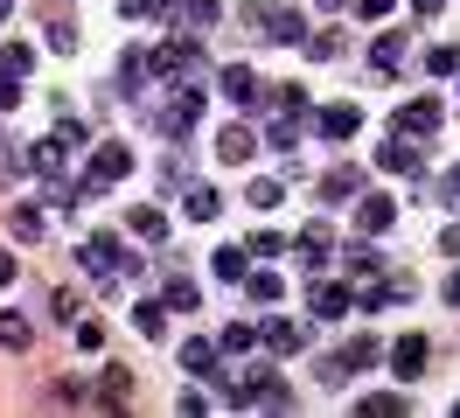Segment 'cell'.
<instances>
[{
	"instance_id": "obj_21",
	"label": "cell",
	"mask_w": 460,
	"mask_h": 418,
	"mask_svg": "<svg viewBox=\"0 0 460 418\" xmlns=\"http://www.w3.org/2000/svg\"><path fill=\"white\" fill-rule=\"evenodd\" d=\"M181 209H189V217H196V223H209V217H217V209H224V195L209 189V182H196V189L181 195Z\"/></svg>"
},
{
	"instance_id": "obj_32",
	"label": "cell",
	"mask_w": 460,
	"mask_h": 418,
	"mask_svg": "<svg viewBox=\"0 0 460 418\" xmlns=\"http://www.w3.org/2000/svg\"><path fill=\"white\" fill-rule=\"evenodd\" d=\"M272 105L287 111V119H300V111L314 105V98H307V91H300V84H279V91H272Z\"/></svg>"
},
{
	"instance_id": "obj_44",
	"label": "cell",
	"mask_w": 460,
	"mask_h": 418,
	"mask_svg": "<svg viewBox=\"0 0 460 418\" xmlns=\"http://www.w3.org/2000/svg\"><path fill=\"white\" fill-rule=\"evenodd\" d=\"M391 7H398V0H356V14H363V22H384Z\"/></svg>"
},
{
	"instance_id": "obj_6",
	"label": "cell",
	"mask_w": 460,
	"mask_h": 418,
	"mask_svg": "<svg viewBox=\"0 0 460 418\" xmlns=\"http://www.w3.org/2000/svg\"><path fill=\"white\" fill-rule=\"evenodd\" d=\"M398 133L404 139H432L439 133V98H411V105L398 111Z\"/></svg>"
},
{
	"instance_id": "obj_15",
	"label": "cell",
	"mask_w": 460,
	"mask_h": 418,
	"mask_svg": "<svg viewBox=\"0 0 460 418\" xmlns=\"http://www.w3.org/2000/svg\"><path fill=\"white\" fill-rule=\"evenodd\" d=\"M370 63H376V77H391V70L404 63V35H398V28H384V35L370 42Z\"/></svg>"
},
{
	"instance_id": "obj_51",
	"label": "cell",
	"mask_w": 460,
	"mask_h": 418,
	"mask_svg": "<svg viewBox=\"0 0 460 418\" xmlns=\"http://www.w3.org/2000/svg\"><path fill=\"white\" fill-rule=\"evenodd\" d=\"M321 7H342V0H321Z\"/></svg>"
},
{
	"instance_id": "obj_35",
	"label": "cell",
	"mask_w": 460,
	"mask_h": 418,
	"mask_svg": "<svg viewBox=\"0 0 460 418\" xmlns=\"http://www.w3.org/2000/svg\"><path fill=\"white\" fill-rule=\"evenodd\" d=\"M7 230H14L22 245H35V237H42V217H35V202H29V209H14V217H7Z\"/></svg>"
},
{
	"instance_id": "obj_1",
	"label": "cell",
	"mask_w": 460,
	"mask_h": 418,
	"mask_svg": "<svg viewBox=\"0 0 460 418\" xmlns=\"http://www.w3.org/2000/svg\"><path fill=\"white\" fill-rule=\"evenodd\" d=\"M126 174H133V147H126V139H98L91 161H84L77 195H98V189H112V182H126Z\"/></svg>"
},
{
	"instance_id": "obj_38",
	"label": "cell",
	"mask_w": 460,
	"mask_h": 418,
	"mask_svg": "<svg viewBox=\"0 0 460 418\" xmlns=\"http://www.w3.org/2000/svg\"><path fill=\"white\" fill-rule=\"evenodd\" d=\"M279 251H287V237H279V230H259V237H252V258H279Z\"/></svg>"
},
{
	"instance_id": "obj_42",
	"label": "cell",
	"mask_w": 460,
	"mask_h": 418,
	"mask_svg": "<svg viewBox=\"0 0 460 418\" xmlns=\"http://www.w3.org/2000/svg\"><path fill=\"white\" fill-rule=\"evenodd\" d=\"M49 49H77V42H70V22H63V14H49Z\"/></svg>"
},
{
	"instance_id": "obj_11",
	"label": "cell",
	"mask_w": 460,
	"mask_h": 418,
	"mask_svg": "<svg viewBox=\"0 0 460 418\" xmlns=\"http://www.w3.org/2000/svg\"><path fill=\"white\" fill-rule=\"evenodd\" d=\"M307 300H314V321H342L349 307H356V293H349V286H335V279H321Z\"/></svg>"
},
{
	"instance_id": "obj_26",
	"label": "cell",
	"mask_w": 460,
	"mask_h": 418,
	"mask_svg": "<svg viewBox=\"0 0 460 418\" xmlns=\"http://www.w3.org/2000/svg\"><path fill=\"white\" fill-rule=\"evenodd\" d=\"M252 349H259V328H252V321H230L224 328V356H252Z\"/></svg>"
},
{
	"instance_id": "obj_27",
	"label": "cell",
	"mask_w": 460,
	"mask_h": 418,
	"mask_svg": "<svg viewBox=\"0 0 460 418\" xmlns=\"http://www.w3.org/2000/svg\"><path fill=\"white\" fill-rule=\"evenodd\" d=\"M356 182H363L356 167H335V174L321 182V202H349V195H356Z\"/></svg>"
},
{
	"instance_id": "obj_34",
	"label": "cell",
	"mask_w": 460,
	"mask_h": 418,
	"mask_svg": "<svg viewBox=\"0 0 460 418\" xmlns=\"http://www.w3.org/2000/svg\"><path fill=\"white\" fill-rule=\"evenodd\" d=\"M244 286H252V300H259V307H279V293H287L279 272H259V279H244Z\"/></svg>"
},
{
	"instance_id": "obj_28",
	"label": "cell",
	"mask_w": 460,
	"mask_h": 418,
	"mask_svg": "<svg viewBox=\"0 0 460 418\" xmlns=\"http://www.w3.org/2000/svg\"><path fill=\"white\" fill-rule=\"evenodd\" d=\"M161 300H168V307H181V314H189V307L202 300V286H196V279H189V272H174V279H168V293H161Z\"/></svg>"
},
{
	"instance_id": "obj_49",
	"label": "cell",
	"mask_w": 460,
	"mask_h": 418,
	"mask_svg": "<svg viewBox=\"0 0 460 418\" xmlns=\"http://www.w3.org/2000/svg\"><path fill=\"white\" fill-rule=\"evenodd\" d=\"M411 7H419V22H432V14H439V7H447V0H411Z\"/></svg>"
},
{
	"instance_id": "obj_19",
	"label": "cell",
	"mask_w": 460,
	"mask_h": 418,
	"mask_svg": "<svg viewBox=\"0 0 460 418\" xmlns=\"http://www.w3.org/2000/svg\"><path fill=\"white\" fill-rule=\"evenodd\" d=\"M209 265H217V279H230V286H244V279H252V251L224 245V251H217V258H209Z\"/></svg>"
},
{
	"instance_id": "obj_48",
	"label": "cell",
	"mask_w": 460,
	"mask_h": 418,
	"mask_svg": "<svg viewBox=\"0 0 460 418\" xmlns=\"http://www.w3.org/2000/svg\"><path fill=\"white\" fill-rule=\"evenodd\" d=\"M0 286H14V251H0Z\"/></svg>"
},
{
	"instance_id": "obj_2",
	"label": "cell",
	"mask_w": 460,
	"mask_h": 418,
	"mask_svg": "<svg viewBox=\"0 0 460 418\" xmlns=\"http://www.w3.org/2000/svg\"><path fill=\"white\" fill-rule=\"evenodd\" d=\"M202 98H209L202 84L168 91V105H161V133H168V139H189V133H196V119H202Z\"/></svg>"
},
{
	"instance_id": "obj_45",
	"label": "cell",
	"mask_w": 460,
	"mask_h": 418,
	"mask_svg": "<svg viewBox=\"0 0 460 418\" xmlns=\"http://www.w3.org/2000/svg\"><path fill=\"white\" fill-rule=\"evenodd\" d=\"M439 251H447V258H460V223H447V230H439Z\"/></svg>"
},
{
	"instance_id": "obj_14",
	"label": "cell",
	"mask_w": 460,
	"mask_h": 418,
	"mask_svg": "<svg viewBox=\"0 0 460 418\" xmlns=\"http://www.w3.org/2000/svg\"><path fill=\"white\" fill-rule=\"evenodd\" d=\"M265 349H272V356H293V349H307V328H300V321H265Z\"/></svg>"
},
{
	"instance_id": "obj_40",
	"label": "cell",
	"mask_w": 460,
	"mask_h": 418,
	"mask_svg": "<svg viewBox=\"0 0 460 418\" xmlns=\"http://www.w3.org/2000/svg\"><path fill=\"white\" fill-rule=\"evenodd\" d=\"M356 307H363V314H376V307H391V286H363V293H356Z\"/></svg>"
},
{
	"instance_id": "obj_50",
	"label": "cell",
	"mask_w": 460,
	"mask_h": 418,
	"mask_svg": "<svg viewBox=\"0 0 460 418\" xmlns=\"http://www.w3.org/2000/svg\"><path fill=\"white\" fill-rule=\"evenodd\" d=\"M447 300H454V307H460V272H454V286H447Z\"/></svg>"
},
{
	"instance_id": "obj_13",
	"label": "cell",
	"mask_w": 460,
	"mask_h": 418,
	"mask_svg": "<svg viewBox=\"0 0 460 418\" xmlns=\"http://www.w3.org/2000/svg\"><path fill=\"white\" fill-rule=\"evenodd\" d=\"M314 126H321V139H356V126H363V111H356V105H328V111L314 119Z\"/></svg>"
},
{
	"instance_id": "obj_30",
	"label": "cell",
	"mask_w": 460,
	"mask_h": 418,
	"mask_svg": "<svg viewBox=\"0 0 460 418\" xmlns=\"http://www.w3.org/2000/svg\"><path fill=\"white\" fill-rule=\"evenodd\" d=\"M0 70H14V77H29V70H35V49H29V42H7V49H0Z\"/></svg>"
},
{
	"instance_id": "obj_4",
	"label": "cell",
	"mask_w": 460,
	"mask_h": 418,
	"mask_svg": "<svg viewBox=\"0 0 460 418\" xmlns=\"http://www.w3.org/2000/svg\"><path fill=\"white\" fill-rule=\"evenodd\" d=\"M376 362H384V342H376V334H356V342H349L342 356L328 362V384H342L349 369H376Z\"/></svg>"
},
{
	"instance_id": "obj_36",
	"label": "cell",
	"mask_w": 460,
	"mask_h": 418,
	"mask_svg": "<svg viewBox=\"0 0 460 418\" xmlns=\"http://www.w3.org/2000/svg\"><path fill=\"white\" fill-rule=\"evenodd\" d=\"M426 77H460V49H426Z\"/></svg>"
},
{
	"instance_id": "obj_8",
	"label": "cell",
	"mask_w": 460,
	"mask_h": 418,
	"mask_svg": "<svg viewBox=\"0 0 460 418\" xmlns=\"http://www.w3.org/2000/svg\"><path fill=\"white\" fill-rule=\"evenodd\" d=\"M77 265H84V272H119V265H126V251H119V237H105V230H98V237H84Z\"/></svg>"
},
{
	"instance_id": "obj_37",
	"label": "cell",
	"mask_w": 460,
	"mask_h": 418,
	"mask_svg": "<svg viewBox=\"0 0 460 418\" xmlns=\"http://www.w3.org/2000/svg\"><path fill=\"white\" fill-rule=\"evenodd\" d=\"M265 139H272V147H293V139H300V119H287V111H279V119L265 126Z\"/></svg>"
},
{
	"instance_id": "obj_43",
	"label": "cell",
	"mask_w": 460,
	"mask_h": 418,
	"mask_svg": "<svg viewBox=\"0 0 460 418\" xmlns=\"http://www.w3.org/2000/svg\"><path fill=\"white\" fill-rule=\"evenodd\" d=\"M279 202V182H252V209H272Z\"/></svg>"
},
{
	"instance_id": "obj_24",
	"label": "cell",
	"mask_w": 460,
	"mask_h": 418,
	"mask_svg": "<svg viewBox=\"0 0 460 418\" xmlns=\"http://www.w3.org/2000/svg\"><path fill=\"white\" fill-rule=\"evenodd\" d=\"M272 42H293V49H307V22H300V14H287V7H279V14H272Z\"/></svg>"
},
{
	"instance_id": "obj_47",
	"label": "cell",
	"mask_w": 460,
	"mask_h": 418,
	"mask_svg": "<svg viewBox=\"0 0 460 418\" xmlns=\"http://www.w3.org/2000/svg\"><path fill=\"white\" fill-rule=\"evenodd\" d=\"M439 195H447V202H460V167L447 174V182H439Z\"/></svg>"
},
{
	"instance_id": "obj_17",
	"label": "cell",
	"mask_w": 460,
	"mask_h": 418,
	"mask_svg": "<svg viewBox=\"0 0 460 418\" xmlns=\"http://www.w3.org/2000/svg\"><path fill=\"white\" fill-rule=\"evenodd\" d=\"M35 342V328H29V314H14V307H0V349H14V356H22V349H29Z\"/></svg>"
},
{
	"instance_id": "obj_53",
	"label": "cell",
	"mask_w": 460,
	"mask_h": 418,
	"mask_svg": "<svg viewBox=\"0 0 460 418\" xmlns=\"http://www.w3.org/2000/svg\"><path fill=\"white\" fill-rule=\"evenodd\" d=\"M454 412H460V405H454Z\"/></svg>"
},
{
	"instance_id": "obj_20",
	"label": "cell",
	"mask_w": 460,
	"mask_h": 418,
	"mask_svg": "<svg viewBox=\"0 0 460 418\" xmlns=\"http://www.w3.org/2000/svg\"><path fill=\"white\" fill-rule=\"evenodd\" d=\"M133 237H146V245H161V237H168V217H161V209H154V202H140V209H133Z\"/></svg>"
},
{
	"instance_id": "obj_9",
	"label": "cell",
	"mask_w": 460,
	"mask_h": 418,
	"mask_svg": "<svg viewBox=\"0 0 460 418\" xmlns=\"http://www.w3.org/2000/svg\"><path fill=\"white\" fill-rule=\"evenodd\" d=\"M426 334H398V342H391V369H398L404 384H411V377H419V369H426Z\"/></svg>"
},
{
	"instance_id": "obj_25",
	"label": "cell",
	"mask_w": 460,
	"mask_h": 418,
	"mask_svg": "<svg viewBox=\"0 0 460 418\" xmlns=\"http://www.w3.org/2000/svg\"><path fill=\"white\" fill-rule=\"evenodd\" d=\"M342 265H349L356 279H376V272H384V251H370V245H349V251H342Z\"/></svg>"
},
{
	"instance_id": "obj_39",
	"label": "cell",
	"mask_w": 460,
	"mask_h": 418,
	"mask_svg": "<svg viewBox=\"0 0 460 418\" xmlns=\"http://www.w3.org/2000/svg\"><path fill=\"white\" fill-rule=\"evenodd\" d=\"M22 105V77H14V70H0V111H14Z\"/></svg>"
},
{
	"instance_id": "obj_52",
	"label": "cell",
	"mask_w": 460,
	"mask_h": 418,
	"mask_svg": "<svg viewBox=\"0 0 460 418\" xmlns=\"http://www.w3.org/2000/svg\"><path fill=\"white\" fill-rule=\"evenodd\" d=\"M0 22H7V0H0Z\"/></svg>"
},
{
	"instance_id": "obj_46",
	"label": "cell",
	"mask_w": 460,
	"mask_h": 418,
	"mask_svg": "<svg viewBox=\"0 0 460 418\" xmlns=\"http://www.w3.org/2000/svg\"><path fill=\"white\" fill-rule=\"evenodd\" d=\"M244 14H252V22H272V14H279V0H252Z\"/></svg>"
},
{
	"instance_id": "obj_16",
	"label": "cell",
	"mask_w": 460,
	"mask_h": 418,
	"mask_svg": "<svg viewBox=\"0 0 460 418\" xmlns=\"http://www.w3.org/2000/svg\"><path fill=\"white\" fill-rule=\"evenodd\" d=\"M376 161L391 167V174H426V167H419V147H411V139H384V154H376Z\"/></svg>"
},
{
	"instance_id": "obj_23",
	"label": "cell",
	"mask_w": 460,
	"mask_h": 418,
	"mask_svg": "<svg viewBox=\"0 0 460 418\" xmlns=\"http://www.w3.org/2000/svg\"><path fill=\"white\" fill-rule=\"evenodd\" d=\"M174 14H181L189 28H217V22H224V0H181Z\"/></svg>"
},
{
	"instance_id": "obj_22",
	"label": "cell",
	"mask_w": 460,
	"mask_h": 418,
	"mask_svg": "<svg viewBox=\"0 0 460 418\" xmlns=\"http://www.w3.org/2000/svg\"><path fill=\"white\" fill-rule=\"evenodd\" d=\"M133 328H140L146 342H161V334H168V307H161V300H140V307H133Z\"/></svg>"
},
{
	"instance_id": "obj_10",
	"label": "cell",
	"mask_w": 460,
	"mask_h": 418,
	"mask_svg": "<svg viewBox=\"0 0 460 418\" xmlns=\"http://www.w3.org/2000/svg\"><path fill=\"white\" fill-rule=\"evenodd\" d=\"M252 154H259V133H252V126H224V133H217V161L244 167Z\"/></svg>"
},
{
	"instance_id": "obj_5",
	"label": "cell",
	"mask_w": 460,
	"mask_h": 418,
	"mask_svg": "<svg viewBox=\"0 0 460 418\" xmlns=\"http://www.w3.org/2000/svg\"><path fill=\"white\" fill-rule=\"evenodd\" d=\"M217 91H224L230 105H259V70H252V63H224V77H217Z\"/></svg>"
},
{
	"instance_id": "obj_29",
	"label": "cell",
	"mask_w": 460,
	"mask_h": 418,
	"mask_svg": "<svg viewBox=\"0 0 460 418\" xmlns=\"http://www.w3.org/2000/svg\"><path fill=\"white\" fill-rule=\"evenodd\" d=\"M174 7H181V0H119V14H126V22H161V14H174Z\"/></svg>"
},
{
	"instance_id": "obj_12",
	"label": "cell",
	"mask_w": 460,
	"mask_h": 418,
	"mask_svg": "<svg viewBox=\"0 0 460 418\" xmlns=\"http://www.w3.org/2000/svg\"><path fill=\"white\" fill-rule=\"evenodd\" d=\"M217 356H224V342H181V369H189V377H217Z\"/></svg>"
},
{
	"instance_id": "obj_33",
	"label": "cell",
	"mask_w": 460,
	"mask_h": 418,
	"mask_svg": "<svg viewBox=\"0 0 460 418\" xmlns=\"http://www.w3.org/2000/svg\"><path fill=\"white\" fill-rule=\"evenodd\" d=\"M356 412H363V418H398V412H404V397H391V390H376V397H363Z\"/></svg>"
},
{
	"instance_id": "obj_31",
	"label": "cell",
	"mask_w": 460,
	"mask_h": 418,
	"mask_svg": "<svg viewBox=\"0 0 460 418\" xmlns=\"http://www.w3.org/2000/svg\"><path fill=\"white\" fill-rule=\"evenodd\" d=\"M307 56H314V63H335V56H342V35H335V28L307 35Z\"/></svg>"
},
{
	"instance_id": "obj_41",
	"label": "cell",
	"mask_w": 460,
	"mask_h": 418,
	"mask_svg": "<svg viewBox=\"0 0 460 418\" xmlns=\"http://www.w3.org/2000/svg\"><path fill=\"white\" fill-rule=\"evenodd\" d=\"M105 390H112V397H126V390H133V369H126V362H112V369H105Z\"/></svg>"
},
{
	"instance_id": "obj_3",
	"label": "cell",
	"mask_w": 460,
	"mask_h": 418,
	"mask_svg": "<svg viewBox=\"0 0 460 418\" xmlns=\"http://www.w3.org/2000/svg\"><path fill=\"white\" fill-rule=\"evenodd\" d=\"M196 63H202L196 35H174V42H161V49H146V70H154V77H189Z\"/></svg>"
},
{
	"instance_id": "obj_7",
	"label": "cell",
	"mask_w": 460,
	"mask_h": 418,
	"mask_svg": "<svg viewBox=\"0 0 460 418\" xmlns=\"http://www.w3.org/2000/svg\"><path fill=\"white\" fill-rule=\"evenodd\" d=\"M391 223H398V202H391V195H363V202H356V230H363V237H384Z\"/></svg>"
},
{
	"instance_id": "obj_18",
	"label": "cell",
	"mask_w": 460,
	"mask_h": 418,
	"mask_svg": "<svg viewBox=\"0 0 460 418\" xmlns=\"http://www.w3.org/2000/svg\"><path fill=\"white\" fill-rule=\"evenodd\" d=\"M300 251H307V265H328V258H335V230H328V223H307V230H300Z\"/></svg>"
}]
</instances>
